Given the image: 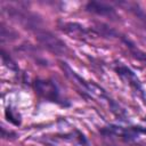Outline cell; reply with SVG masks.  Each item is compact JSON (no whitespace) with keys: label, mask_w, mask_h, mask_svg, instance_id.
I'll return each instance as SVG.
<instances>
[{"label":"cell","mask_w":146,"mask_h":146,"mask_svg":"<svg viewBox=\"0 0 146 146\" xmlns=\"http://www.w3.org/2000/svg\"><path fill=\"white\" fill-rule=\"evenodd\" d=\"M34 90L38 96L42 99L56 103L60 106H68L70 104L66 103V99L62 96L58 86L51 79H36L33 82Z\"/></svg>","instance_id":"6da1fadb"},{"label":"cell","mask_w":146,"mask_h":146,"mask_svg":"<svg viewBox=\"0 0 146 146\" xmlns=\"http://www.w3.org/2000/svg\"><path fill=\"white\" fill-rule=\"evenodd\" d=\"M100 133L105 136H115L123 140H132L139 136V133H146V128L141 127H131V128H123L116 125H110L100 130Z\"/></svg>","instance_id":"7a4b0ae2"},{"label":"cell","mask_w":146,"mask_h":146,"mask_svg":"<svg viewBox=\"0 0 146 146\" xmlns=\"http://www.w3.org/2000/svg\"><path fill=\"white\" fill-rule=\"evenodd\" d=\"M36 34V38L38 40L50 51L57 54V55H62L66 51V48H65V44L59 40L57 39L51 32L47 31V30H43V29H40L35 32Z\"/></svg>","instance_id":"3957f363"},{"label":"cell","mask_w":146,"mask_h":146,"mask_svg":"<svg viewBox=\"0 0 146 146\" xmlns=\"http://www.w3.org/2000/svg\"><path fill=\"white\" fill-rule=\"evenodd\" d=\"M115 72H116L124 81H127L131 88H133L136 91H139L141 95L144 94L143 87H141V84H140V82H139L137 75H136L129 67H127L125 65L119 64V65L115 66Z\"/></svg>","instance_id":"277c9868"},{"label":"cell","mask_w":146,"mask_h":146,"mask_svg":"<svg viewBox=\"0 0 146 146\" xmlns=\"http://www.w3.org/2000/svg\"><path fill=\"white\" fill-rule=\"evenodd\" d=\"M86 10L100 15V16H115V10L113 7L105 2H98V1H91L86 5Z\"/></svg>","instance_id":"5b68a950"}]
</instances>
